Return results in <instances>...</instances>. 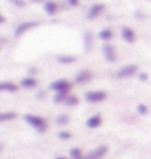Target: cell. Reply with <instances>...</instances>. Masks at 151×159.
Segmentation results:
<instances>
[{"instance_id":"e0dca14e","label":"cell","mask_w":151,"mask_h":159,"mask_svg":"<svg viewBox=\"0 0 151 159\" xmlns=\"http://www.w3.org/2000/svg\"><path fill=\"white\" fill-rule=\"evenodd\" d=\"M15 119H16V112H13V111L0 114V122H2V124H5V122H11V120H15Z\"/></svg>"},{"instance_id":"52a82bcc","label":"cell","mask_w":151,"mask_h":159,"mask_svg":"<svg viewBox=\"0 0 151 159\" xmlns=\"http://www.w3.org/2000/svg\"><path fill=\"white\" fill-rule=\"evenodd\" d=\"M36 26H39L38 21H25V23H20L15 28V36H16V38H21V36H23L26 31L33 30V28H36Z\"/></svg>"},{"instance_id":"f1b7e54d","label":"cell","mask_w":151,"mask_h":159,"mask_svg":"<svg viewBox=\"0 0 151 159\" xmlns=\"http://www.w3.org/2000/svg\"><path fill=\"white\" fill-rule=\"evenodd\" d=\"M55 159H68V157H65V156H57Z\"/></svg>"},{"instance_id":"83f0119b","label":"cell","mask_w":151,"mask_h":159,"mask_svg":"<svg viewBox=\"0 0 151 159\" xmlns=\"http://www.w3.org/2000/svg\"><path fill=\"white\" fill-rule=\"evenodd\" d=\"M31 2H34V3H39V2H47V0H31Z\"/></svg>"},{"instance_id":"6da1fadb","label":"cell","mask_w":151,"mask_h":159,"mask_svg":"<svg viewBox=\"0 0 151 159\" xmlns=\"http://www.w3.org/2000/svg\"><path fill=\"white\" fill-rule=\"evenodd\" d=\"M25 122L30 127H33L36 132H39V133H46L47 128H49L47 120L42 117V115H38V114H26L25 115Z\"/></svg>"},{"instance_id":"5bb4252c","label":"cell","mask_w":151,"mask_h":159,"mask_svg":"<svg viewBox=\"0 0 151 159\" xmlns=\"http://www.w3.org/2000/svg\"><path fill=\"white\" fill-rule=\"evenodd\" d=\"M18 89H20V84H16V83H13V81H2L0 83V91L2 93H18Z\"/></svg>"},{"instance_id":"d6986e66","label":"cell","mask_w":151,"mask_h":159,"mask_svg":"<svg viewBox=\"0 0 151 159\" xmlns=\"http://www.w3.org/2000/svg\"><path fill=\"white\" fill-rule=\"evenodd\" d=\"M63 104L68 106V107L78 106V104H80V98L75 96V94H68V96H67V99H65V102H63Z\"/></svg>"},{"instance_id":"ba28073f","label":"cell","mask_w":151,"mask_h":159,"mask_svg":"<svg viewBox=\"0 0 151 159\" xmlns=\"http://www.w3.org/2000/svg\"><path fill=\"white\" fill-rule=\"evenodd\" d=\"M103 55H104V59L107 62H111L114 63L117 60V52H116V47H114L112 44H109V42H106L104 47H103Z\"/></svg>"},{"instance_id":"603a6c76","label":"cell","mask_w":151,"mask_h":159,"mask_svg":"<svg viewBox=\"0 0 151 159\" xmlns=\"http://www.w3.org/2000/svg\"><path fill=\"white\" fill-rule=\"evenodd\" d=\"M59 138L60 140H70L71 138V133L68 132V130H60V132H59Z\"/></svg>"},{"instance_id":"2e32d148","label":"cell","mask_w":151,"mask_h":159,"mask_svg":"<svg viewBox=\"0 0 151 159\" xmlns=\"http://www.w3.org/2000/svg\"><path fill=\"white\" fill-rule=\"evenodd\" d=\"M57 62L60 65H73L76 62V57L75 55H67V54H62V55H57Z\"/></svg>"},{"instance_id":"7402d4cb","label":"cell","mask_w":151,"mask_h":159,"mask_svg":"<svg viewBox=\"0 0 151 159\" xmlns=\"http://www.w3.org/2000/svg\"><path fill=\"white\" fill-rule=\"evenodd\" d=\"M136 112H138L140 115H148L149 114V107L146 104H138L136 106Z\"/></svg>"},{"instance_id":"30bf717a","label":"cell","mask_w":151,"mask_h":159,"mask_svg":"<svg viewBox=\"0 0 151 159\" xmlns=\"http://www.w3.org/2000/svg\"><path fill=\"white\" fill-rule=\"evenodd\" d=\"M120 36H122V39H124L127 44H133V42L136 41V33L132 30L130 26H124V28H122Z\"/></svg>"},{"instance_id":"d4e9b609","label":"cell","mask_w":151,"mask_h":159,"mask_svg":"<svg viewBox=\"0 0 151 159\" xmlns=\"http://www.w3.org/2000/svg\"><path fill=\"white\" fill-rule=\"evenodd\" d=\"M67 2H68L70 7H78L80 5V0H67Z\"/></svg>"},{"instance_id":"7c38bea8","label":"cell","mask_w":151,"mask_h":159,"mask_svg":"<svg viewBox=\"0 0 151 159\" xmlns=\"http://www.w3.org/2000/svg\"><path fill=\"white\" fill-rule=\"evenodd\" d=\"M59 10H60V7H59V3H57V2H54V0H47V2H44V11H46V15L54 16V15L59 13Z\"/></svg>"},{"instance_id":"4316f807","label":"cell","mask_w":151,"mask_h":159,"mask_svg":"<svg viewBox=\"0 0 151 159\" xmlns=\"http://www.w3.org/2000/svg\"><path fill=\"white\" fill-rule=\"evenodd\" d=\"M5 21H7V18H5V16L2 15V16H0V23H2V25H3V23H5Z\"/></svg>"},{"instance_id":"5b68a950","label":"cell","mask_w":151,"mask_h":159,"mask_svg":"<svg viewBox=\"0 0 151 159\" xmlns=\"http://www.w3.org/2000/svg\"><path fill=\"white\" fill-rule=\"evenodd\" d=\"M107 153H109V146H107V144H101V146H98L93 151H89L85 159H103Z\"/></svg>"},{"instance_id":"8992f818","label":"cell","mask_w":151,"mask_h":159,"mask_svg":"<svg viewBox=\"0 0 151 159\" xmlns=\"http://www.w3.org/2000/svg\"><path fill=\"white\" fill-rule=\"evenodd\" d=\"M93 71L88 70V68H85V70H80L78 73L75 75V83L76 84H86V83H89L91 80H93Z\"/></svg>"},{"instance_id":"4fadbf2b","label":"cell","mask_w":151,"mask_h":159,"mask_svg":"<svg viewBox=\"0 0 151 159\" xmlns=\"http://www.w3.org/2000/svg\"><path fill=\"white\" fill-rule=\"evenodd\" d=\"M38 84H39L38 83V78H34L31 75L21 78V83H20V86H21V88H25V89H34Z\"/></svg>"},{"instance_id":"9a60e30c","label":"cell","mask_w":151,"mask_h":159,"mask_svg":"<svg viewBox=\"0 0 151 159\" xmlns=\"http://www.w3.org/2000/svg\"><path fill=\"white\" fill-rule=\"evenodd\" d=\"M98 38H99L101 41H104V42H111L112 38H114V31L111 30V28H104V30L99 31Z\"/></svg>"},{"instance_id":"ac0fdd59","label":"cell","mask_w":151,"mask_h":159,"mask_svg":"<svg viewBox=\"0 0 151 159\" xmlns=\"http://www.w3.org/2000/svg\"><path fill=\"white\" fill-rule=\"evenodd\" d=\"M68 156H70V159H85L86 157V154H83V151L80 148H71Z\"/></svg>"},{"instance_id":"8fae6325","label":"cell","mask_w":151,"mask_h":159,"mask_svg":"<svg viewBox=\"0 0 151 159\" xmlns=\"http://www.w3.org/2000/svg\"><path fill=\"white\" fill-rule=\"evenodd\" d=\"M101 125H103V115L101 114H94V115H91V117L86 119V127L89 130H96Z\"/></svg>"},{"instance_id":"3957f363","label":"cell","mask_w":151,"mask_h":159,"mask_svg":"<svg viewBox=\"0 0 151 159\" xmlns=\"http://www.w3.org/2000/svg\"><path fill=\"white\" fill-rule=\"evenodd\" d=\"M83 98L89 104H99V102H103V101L107 99V93L103 89H91V91H86Z\"/></svg>"},{"instance_id":"44dd1931","label":"cell","mask_w":151,"mask_h":159,"mask_svg":"<svg viewBox=\"0 0 151 159\" xmlns=\"http://www.w3.org/2000/svg\"><path fill=\"white\" fill-rule=\"evenodd\" d=\"M83 39H85V50H89L91 46H93V36H91V33H85Z\"/></svg>"},{"instance_id":"277c9868","label":"cell","mask_w":151,"mask_h":159,"mask_svg":"<svg viewBox=\"0 0 151 159\" xmlns=\"http://www.w3.org/2000/svg\"><path fill=\"white\" fill-rule=\"evenodd\" d=\"M136 73H138V65L130 63V65H124L120 70H117L116 73H114V76L117 80H128V78L135 76Z\"/></svg>"},{"instance_id":"7a4b0ae2","label":"cell","mask_w":151,"mask_h":159,"mask_svg":"<svg viewBox=\"0 0 151 159\" xmlns=\"http://www.w3.org/2000/svg\"><path fill=\"white\" fill-rule=\"evenodd\" d=\"M49 89L54 94H63V93H71V83L65 78H59L49 84Z\"/></svg>"},{"instance_id":"9c48e42d","label":"cell","mask_w":151,"mask_h":159,"mask_svg":"<svg viewBox=\"0 0 151 159\" xmlns=\"http://www.w3.org/2000/svg\"><path fill=\"white\" fill-rule=\"evenodd\" d=\"M106 10V5L104 3H94L91 5V8L88 10V13H86V18L88 20H96L98 16H101Z\"/></svg>"},{"instance_id":"cb8c5ba5","label":"cell","mask_w":151,"mask_h":159,"mask_svg":"<svg viewBox=\"0 0 151 159\" xmlns=\"http://www.w3.org/2000/svg\"><path fill=\"white\" fill-rule=\"evenodd\" d=\"M8 2L13 3L15 7H18V8H25V7H26V2H25V0H8Z\"/></svg>"},{"instance_id":"ffe728a7","label":"cell","mask_w":151,"mask_h":159,"mask_svg":"<svg viewBox=\"0 0 151 159\" xmlns=\"http://www.w3.org/2000/svg\"><path fill=\"white\" fill-rule=\"evenodd\" d=\"M55 122H57V125H60V127H65V125H68L70 117H68V115H65V114H62V115H59V117L55 119Z\"/></svg>"},{"instance_id":"484cf974","label":"cell","mask_w":151,"mask_h":159,"mask_svg":"<svg viewBox=\"0 0 151 159\" xmlns=\"http://www.w3.org/2000/svg\"><path fill=\"white\" fill-rule=\"evenodd\" d=\"M140 80H141V81H146V80H148V73H140Z\"/></svg>"}]
</instances>
